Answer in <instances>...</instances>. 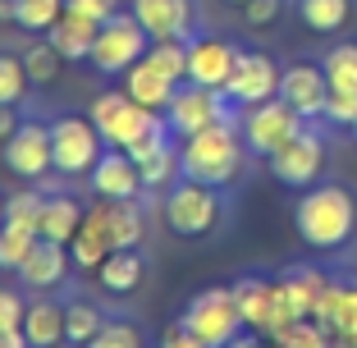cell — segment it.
Listing matches in <instances>:
<instances>
[{
    "instance_id": "cell-38",
    "label": "cell",
    "mask_w": 357,
    "mask_h": 348,
    "mask_svg": "<svg viewBox=\"0 0 357 348\" xmlns=\"http://www.w3.org/2000/svg\"><path fill=\"white\" fill-rule=\"evenodd\" d=\"M42 202H46V192H37V188H23V192H14V197H5V220L37 225V215H42Z\"/></svg>"
},
{
    "instance_id": "cell-24",
    "label": "cell",
    "mask_w": 357,
    "mask_h": 348,
    "mask_svg": "<svg viewBox=\"0 0 357 348\" xmlns=\"http://www.w3.org/2000/svg\"><path fill=\"white\" fill-rule=\"evenodd\" d=\"M137 174H142V188L147 192H165V188H174L178 179H183V165H178V142H156V147H147V151H137Z\"/></svg>"
},
{
    "instance_id": "cell-34",
    "label": "cell",
    "mask_w": 357,
    "mask_h": 348,
    "mask_svg": "<svg viewBox=\"0 0 357 348\" xmlns=\"http://www.w3.org/2000/svg\"><path fill=\"white\" fill-rule=\"evenodd\" d=\"M142 60H151L160 74H169L174 83H188V42H178V37H169V42H151V51L142 55Z\"/></svg>"
},
{
    "instance_id": "cell-42",
    "label": "cell",
    "mask_w": 357,
    "mask_h": 348,
    "mask_svg": "<svg viewBox=\"0 0 357 348\" xmlns=\"http://www.w3.org/2000/svg\"><path fill=\"white\" fill-rule=\"evenodd\" d=\"M284 0H248L243 5V19H248V28H271L275 19H280Z\"/></svg>"
},
{
    "instance_id": "cell-36",
    "label": "cell",
    "mask_w": 357,
    "mask_h": 348,
    "mask_svg": "<svg viewBox=\"0 0 357 348\" xmlns=\"http://www.w3.org/2000/svg\"><path fill=\"white\" fill-rule=\"evenodd\" d=\"M87 348H147V335H142V326L133 317H110L105 330Z\"/></svg>"
},
{
    "instance_id": "cell-10",
    "label": "cell",
    "mask_w": 357,
    "mask_h": 348,
    "mask_svg": "<svg viewBox=\"0 0 357 348\" xmlns=\"http://www.w3.org/2000/svg\"><path fill=\"white\" fill-rule=\"evenodd\" d=\"M225 119H238V106L220 87H197V83H183L174 92V101L165 106V124L174 137H188V133H202L211 124H225Z\"/></svg>"
},
{
    "instance_id": "cell-17",
    "label": "cell",
    "mask_w": 357,
    "mask_h": 348,
    "mask_svg": "<svg viewBox=\"0 0 357 348\" xmlns=\"http://www.w3.org/2000/svg\"><path fill=\"white\" fill-rule=\"evenodd\" d=\"M74 271V257H69V243H51V239H37V248L28 252V262L19 266V285L32 289V294H51L69 280Z\"/></svg>"
},
{
    "instance_id": "cell-43",
    "label": "cell",
    "mask_w": 357,
    "mask_h": 348,
    "mask_svg": "<svg viewBox=\"0 0 357 348\" xmlns=\"http://www.w3.org/2000/svg\"><path fill=\"white\" fill-rule=\"evenodd\" d=\"M160 348H211V344H202V339L192 335V330H183V326L174 321V326H169L165 335H160Z\"/></svg>"
},
{
    "instance_id": "cell-50",
    "label": "cell",
    "mask_w": 357,
    "mask_h": 348,
    "mask_svg": "<svg viewBox=\"0 0 357 348\" xmlns=\"http://www.w3.org/2000/svg\"><path fill=\"white\" fill-rule=\"evenodd\" d=\"M353 142H357V124H353Z\"/></svg>"
},
{
    "instance_id": "cell-19",
    "label": "cell",
    "mask_w": 357,
    "mask_h": 348,
    "mask_svg": "<svg viewBox=\"0 0 357 348\" xmlns=\"http://www.w3.org/2000/svg\"><path fill=\"white\" fill-rule=\"evenodd\" d=\"M316 321L330 335H357V280H335L330 275L326 294L316 303Z\"/></svg>"
},
{
    "instance_id": "cell-21",
    "label": "cell",
    "mask_w": 357,
    "mask_h": 348,
    "mask_svg": "<svg viewBox=\"0 0 357 348\" xmlns=\"http://www.w3.org/2000/svg\"><path fill=\"white\" fill-rule=\"evenodd\" d=\"M142 275H147V257L137 252V248H115V252L96 266V285L110 298H128L142 285Z\"/></svg>"
},
{
    "instance_id": "cell-8",
    "label": "cell",
    "mask_w": 357,
    "mask_h": 348,
    "mask_svg": "<svg viewBox=\"0 0 357 348\" xmlns=\"http://www.w3.org/2000/svg\"><path fill=\"white\" fill-rule=\"evenodd\" d=\"M307 128V119L298 115L289 101H280V96H271V101H261V106H248L238 110V133L243 142H248V151L252 156H275V151L289 142V137H298Z\"/></svg>"
},
{
    "instance_id": "cell-6",
    "label": "cell",
    "mask_w": 357,
    "mask_h": 348,
    "mask_svg": "<svg viewBox=\"0 0 357 348\" xmlns=\"http://www.w3.org/2000/svg\"><path fill=\"white\" fill-rule=\"evenodd\" d=\"M178 326L192 330V335H197L202 344H211V348H225V344H234L238 335H248L229 285H215V289L192 294L188 303H183V312H178Z\"/></svg>"
},
{
    "instance_id": "cell-46",
    "label": "cell",
    "mask_w": 357,
    "mask_h": 348,
    "mask_svg": "<svg viewBox=\"0 0 357 348\" xmlns=\"http://www.w3.org/2000/svg\"><path fill=\"white\" fill-rule=\"evenodd\" d=\"M225 348H275V344H271V339H261V335H252V330H248V335H238L234 344H225Z\"/></svg>"
},
{
    "instance_id": "cell-3",
    "label": "cell",
    "mask_w": 357,
    "mask_h": 348,
    "mask_svg": "<svg viewBox=\"0 0 357 348\" xmlns=\"http://www.w3.org/2000/svg\"><path fill=\"white\" fill-rule=\"evenodd\" d=\"M87 119L96 124V133L105 137V147H119L128 156L156 147L169 137V124H165V110H151L142 101H133L128 92H101L87 110Z\"/></svg>"
},
{
    "instance_id": "cell-15",
    "label": "cell",
    "mask_w": 357,
    "mask_h": 348,
    "mask_svg": "<svg viewBox=\"0 0 357 348\" xmlns=\"http://www.w3.org/2000/svg\"><path fill=\"white\" fill-rule=\"evenodd\" d=\"M87 183H92V192L101 202H137L142 197V174H137V160L128 156V151L119 147H105L101 160L92 165V174H87Z\"/></svg>"
},
{
    "instance_id": "cell-47",
    "label": "cell",
    "mask_w": 357,
    "mask_h": 348,
    "mask_svg": "<svg viewBox=\"0 0 357 348\" xmlns=\"http://www.w3.org/2000/svg\"><path fill=\"white\" fill-rule=\"evenodd\" d=\"M0 23H14V0H0Z\"/></svg>"
},
{
    "instance_id": "cell-31",
    "label": "cell",
    "mask_w": 357,
    "mask_h": 348,
    "mask_svg": "<svg viewBox=\"0 0 357 348\" xmlns=\"http://www.w3.org/2000/svg\"><path fill=\"white\" fill-rule=\"evenodd\" d=\"M321 69H326L330 87L339 92H357V42H339L321 55Z\"/></svg>"
},
{
    "instance_id": "cell-4",
    "label": "cell",
    "mask_w": 357,
    "mask_h": 348,
    "mask_svg": "<svg viewBox=\"0 0 357 348\" xmlns=\"http://www.w3.org/2000/svg\"><path fill=\"white\" fill-rule=\"evenodd\" d=\"M160 215H165V229L178 239H211L225 225V188L178 179L174 188H165Z\"/></svg>"
},
{
    "instance_id": "cell-25",
    "label": "cell",
    "mask_w": 357,
    "mask_h": 348,
    "mask_svg": "<svg viewBox=\"0 0 357 348\" xmlns=\"http://www.w3.org/2000/svg\"><path fill=\"white\" fill-rule=\"evenodd\" d=\"M23 335L32 348H60L64 344V303H55L51 294L32 298L28 317H23Z\"/></svg>"
},
{
    "instance_id": "cell-18",
    "label": "cell",
    "mask_w": 357,
    "mask_h": 348,
    "mask_svg": "<svg viewBox=\"0 0 357 348\" xmlns=\"http://www.w3.org/2000/svg\"><path fill=\"white\" fill-rule=\"evenodd\" d=\"M234 60H238V46L225 42V37H192L188 42V83L197 87H220L229 83Z\"/></svg>"
},
{
    "instance_id": "cell-5",
    "label": "cell",
    "mask_w": 357,
    "mask_h": 348,
    "mask_svg": "<svg viewBox=\"0 0 357 348\" xmlns=\"http://www.w3.org/2000/svg\"><path fill=\"white\" fill-rule=\"evenodd\" d=\"M229 289H234V303H238L243 326L252 330V335L275 339L284 326H294V321H298L275 275H257V271H248V275H238Z\"/></svg>"
},
{
    "instance_id": "cell-20",
    "label": "cell",
    "mask_w": 357,
    "mask_h": 348,
    "mask_svg": "<svg viewBox=\"0 0 357 348\" xmlns=\"http://www.w3.org/2000/svg\"><path fill=\"white\" fill-rule=\"evenodd\" d=\"M275 280H280V289H284V298H289L298 321L316 317V303H321V294H326V285H330V275L321 271V266H284Z\"/></svg>"
},
{
    "instance_id": "cell-26",
    "label": "cell",
    "mask_w": 357,
    "mask_h": 348,
    "mask_svg": "<svg viewBox=\"0 0 357 348\" xmlns=\"http://www.w3.org/2000/svg\"><path fill=\"white\" fill-rule=\"evenodd\" d=\"M96 32H101V23H92V19H78V14H64V19L55 23L51 32H46V42H51L55 51L64 55V60L83 64V60H92Z\"/></svg>"
},
{
    "instance_id": "cell-39",
    "label": "cell",
    "mask_w": 357,
    "mask_h": 348,
    "mask_svg": "<svg viewBox=\"0 0 357 348\" xmlns=\"http://www.w3.org/2000/svg\"><path fill=\"white\" fill-rule=\"evenodd\" d=\"M326 124L335 128H353L357 124V92H339V87H330V101H326Z\"/></svg>"
},
{
    "instance_id": "cell-35",
    "label": "cell",
    "mask_w": 357,
    "mask_h": 348,
    "mask_svg": "<svg viewBox=\"0 0 357 348\" xmlns=\"http://www.w3.org/2000/svg\"><path fill=\"white\" fill-rule=\"evenodd\" d=\"M28 64L23 55H5L0 51V106H23V96H28Z\"/></svg>"
},
{
    "instance_id": "cell-23",
    "label": "cell",
    "mask_w": 357,
    "mask_h": 348,
    "mask_svg": "<svg viewBox=\"0 0 357 348\" xmlns=\"http://www.w3.org/2000/svg\"><path fill=\"white\" fill-rule=\"evenodd\" d=\"M183 83H174L169 74H160L151 60H137L133 69L124 74V92L133 96V101H142V106H151V110H165L169 101H174V92Z\"/></svg>"
},
{
    "instance_id": "cell-30",
    "label": "cell",
    "mask_w": 357,
    "mask_h": 348,
    "mask_svg": "<svg viewBox=\"0 0 357 348\" xmlns=\"http://www.w3.org/2000/svg\"><path fill=\"white\" fill-rule=\"evenodd\" d=\"M105 220H110V243L115 248H137L142 243V206L137 202H105Z\"/></svg>"
},
{
    "instance_id": "cell-12",
    "label": "cell",
    "mask_w": 357,
    "mask_h": 348,
    "mask_svg": "<svg viewBox=\"0 0 357 348\" xmlns=\"http://www.w3.org/2000/svg\"><path fill=\"white\" fill-rule=\"evenodd\" d=\"M0 160H5V169H10V174H19V179H28V183L46 179V174L55 169L51 124H42V119H23V124L14 128L5 142H0Z\"/></svg>"
},
{
    "instance_id": "cell-11",
    "label": "cell",
    "mask_w": 357,
    "mask_h": 348,
    "mask_svg": "<svg viewBox=\"0 0 357 348\" xmlns=\"http://www.w3.org/2000/svg\"><path fill=\"white\" fill-rule=\"evenodd\" d=\"M266 165H271L275 183H284V188H298V192L312 188V183H321V174H326V137L307 124L303 133L289 137L275 156H266Z\"/></svg>"
},
{
    "instance_id": "cell-49",
    "label": "cell",
    "mask_w": 357,
    "mask_h": 348,
    "mask_svg": "<svg viewBox=\"0 0 357 348\" xmlns=\"http://www.w3.org/2000/svg\"><path fill=\"white\" fill-rule=\"evenodd\" d=\"M225 5H238V10H243V5H248V0H225Z\"/></svg>"
},
{
    "instance_id": "cell-7",
    "label": "cell",
    "mask_w": 357,
    "mask_h": 348,
    "mask_svg": "<svg viewBox=\"0 0 357 348\" xmlns=\"http://www.w3.org/2000/svg\"><path fill=\"white\" fill-rule=\"evenodd\" d=\"M147 51H151V32L133 19V10H128V14L119 10L115 19L101 23L96 46H92V60H87V64H92L96 74H105V78H124Z\"/></svg>"
},
{
    "instance_id": "cell-16",
    "label": "cell",
    "mask_w": 357,
    "mask_h": 348,
    "mask_svg": "<svg viewBox=\"0 0 357 348\" xmlns=\"http://www.w3.org/2000/svg\"><path fill=\"white\" fill-rule=\"evenodd\" d=\"M133 19L151 32V42H192V23H197V5L192 0H133Z\"/></svg>"
},
{
    "instance_id": "cell-40",
    "label": "cell",
    "mask_w": 357,
    "mask_h": 348,
    "mask_svg": "<svg viewBox=\"0 0 357 348\" xmlns=\"http://www.w3.org/2000/svg\"><path fill=\"white\" fill-rule=\"evenodd\" d=\"M64 14L105 23V19H115V14H119V0H64Z\"/></svg>"
},
{
    "instance_id": "cell-44",
    "label": "cell",
    "mask_w": 357,
    "mask_h": 348,
    "mask_svg": "<svg viewBox=\"0 0 357 348\" xmlns=\"http://www.w3.org/2000/svg\"><path fill=\"white\" fill-rule=\"evenodd\" d=\"M19 124H23V119H19V106H0V142H5V137H10Z\"/></svg>"
},
{
    "instance_id": "cell-29",
    "label": "cell",
    "mask_w": 357,
    "mask_h": 348,
    "mask_svg": "<svg viewBox=\"0 0 357 348\" xmlns=\"http://www.w3.org/2000/svg\"><path fill=\"white\" fill-rule=\"evenodd\" d=\"M37 225H19V220H5V229H0V271L19 275V266L28 262V252L37 248Z\"/></svg>"
},
{
    "instance_id": "cell-22",
    "label": "cell",
    "mask_w": 357,
    "mask_h": 348,
    "mask_svg": "<svg viewBox=\"0 0 357 348\" xmlns=\"http://www.w3.org/2000/svg\"><path fill=\"white\" fill-rule=\"evenodd\" d=\"M83 215H87V206L74 202L69 192H46L42 215H37V234L51 243H74V234L83 229Z\"/></svg>"
},
{
    "instance_id": "cell-48",
    "label": "cell",
    "mask_w": 357,
    "mask_h": 348,
    "mask_svg": "<svg viewBox=\"0 0 357 348\" xmlns=\"http://www.w3.org/2000/svg\"><path fill=\"white\" fill-rule=\"evenodd\" d=\"M0 229H5V197H0Z\"/></svg>"
},
{
    "instance_id": "cell-27",
    "label": "cell",
    "mask_w": 357,
    "mask_h": 348,
    "mask_svg": "<svg viewBox=\"0 0 357 348\" xmlns=\"http://www.w3.org/2000/svg\"><path fill=\"white\" fill-rule=\"evenodd\" d=\"M105 321L110 317H105L92 298H69V303H64V344L69 348H87L105 330Z\"/></svg>"
},
{
    "instance_id": "cell-1",
    "label": "cell",
    "mask_w": 357,
    "mask_h": 348,
    "mask_svg": "<svg viewBox=\"0 0 357 348\" xmlns=\"http://www.w3.org/2000/svg\"><path fill=\"white\" fill-rule=\"evenodd\" d=\"M294 229L312 252H344L357 243V192L348 183H312L294 206Z\"/></svg>"
},
{
    "instance_id": "cell-2",
    "label": "cell",
    "mask_w": 357,
    "mask_h": 348,
    "mask_svg": "<svg viewBox=\"0 0 357 348\" xmlns=\"http://www.w3.org/2000/svg\"><path fill=\"white\" fill-rule=\"evenodd\" d=\"M248 142L238 133V119H225V124H211L202 133L178 137V165H183V179L192 183H211V188H229L243 179V165H248Z\"/></svg>"
},
{
    "instance_id": "cell-33",
    "label": "cell",
    "mask_w": 357,
    "mask_h": 348,
    "mask_svg": "<svg viewBox=\"0 0 357 348\" xmlns=\"http://www.w3.org/2000/svg\"><path fill=\"white\" fill-rule=\"evenodd\" d=\"M271 344L275 348H330V344H335V335H330L316 317H303V321H294V326H284Z\"/></svg>"
},
{
    "instance_id": "cell-41",
    "label": "cell",
    "mask_w": 357,
    "mask_h": 348,
    "mask_svg": "<svg viewBox=\"0 0 357 348\" xmlns=\"http://www.w3.org/2000/svg\"><path fill=\"white\" fill-rule=\"evenodd\" d=\"M28 317V303H23L19 289H0V330H19Z\"/></svg>"
},
{
    "instance_id": "cell-13",
    "label": "cell",
    "mask_w": 357,
    "mask_h": 348,
    "mask_svg": "<svg viewBox=\"0 0 357 348\" xmlns=\"http://www.w3.org/2000/svg\"><path fill=\"white\" fill-rule=\"evenodd\" d=\"M280 74H284V69L266 51H238L234 74H229V83H225V96H229L238 110L261 106V101L280 96Z\"/></svg>"
},
{
    "instance_id": "cell-9",
    "label": "cell",
    "mask_w": 357,
    "mask_h": 348,
    "mask_svg": "<svg viewBox=\"0 0 357 348\" xmlns=\"http://www.w3.org/2000/svg\"><path fill=\"white\" fill-rule=\"evenodd\" d=\"M101 151H105V137L96 133L92 119H83V115H60V119H51L55 174H64V179H83V174H92L96 160H101Z\"/></svg>"
},
{
    "instance_id": "cell-45",
    "label": "cell",
    "mask_w": 357,
    "mask_h": 348,
    "mask_svg": "<svg viewBox=\"0 0 357 348\" xmlns=\"http://www.w3.org/2000/svg\"><path fill=\"white\" fill-rule=\"evenodd\" d=\"M0 348H32V344H28V335H23V326H19V330H0Z\"/></svg>"
},
{
    "instance_id": "cell-28",
    "label": "cell",
    "mask_w": 357,
    "mask_h": 348,
    "mask_svg": "<svg viewBox=\"0 0 357 348\" xmlns=\"http://www.w3.org/2000/svg\"><path fill=\"white\" fill-rule=\"evenodd\" d=\"M298 19H303V28L330 37V32L348 28V19H353V0H298Z\"/></svg>"
},
{
    "instance_id": "cell-37",
    "label": "cell",
    "mask_w": 357,
    "mask_h": 348,
    "mask_svg": "<svg viewBox=\"0 0 357 348\" xmlns=\"http://www.w3.org/2000/svg\"><path fill=\"white\" fill-rule=\"evenodd\" d=\"M60 60H64V55L55 51L51 42H32L28 51H23V64H28V78H32V83H42V87L60 78Z\"/></svg>"
},
{
    "instance_id": "cell-32",
    "label": "cell",
    "mask_w": 357,
    "mask_h": 348,
    "mask_svg": "<svg viewBox=\"0 0 357 348\" xmlns=\"http://www.w3.org/2000/svg\"><path fill=\"white\" fill-rule=\"evenodd\" d=\"M64 19V0H14V28L51 32Z\"/></svg>"
},
{
    "instance_id": "cell-14",
    "label": "cell",
    "mask_w": 357,
    "mask_h": 348,
    "mask_svg": "<svg viewBox=\"0 0 357 348\" xmlns=\"http://www.w3.org/2000/svg\"><path fill=\"white\" fill-rule=\"evenodd\" d=\"M280 101H289V106H294L307 124H312V119H321V115H326V101H330V78H326V69H321L316 60L284 64V74H280Z\"/></svg>"
}]
</instances>
